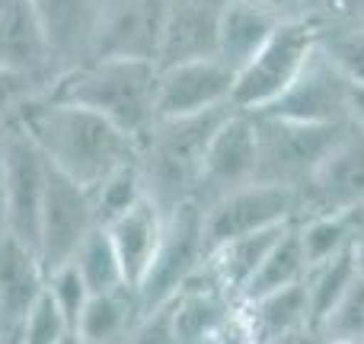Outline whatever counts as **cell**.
<instances>
[{
	"label": "cell",
	"mask_w": 364,
	"mask_h": 344,
	"mask_svg": "<svg viewBox=\"0 0 364 344\" xmlns=\"http://www.w3.org/2000/svg\"><path fill=\"white\" fill-rule=\"evenodd\" d=\"M157 61L112 55L93 57L83 67L61 74L45 93L93 109L141 144L147 131L157 125Z\"/></svg>",
	"instance_id": "cell-2"
},
{
	"label": "cell",
	"mask_w": 364,
	"mask_h": 344,
	"mask_svg": "<svg viewBox=\"0 0 364 344\" xmlns=\"http://www.w3.org/2000/svg\"><path fill=\"white\" fill-rule=\"evenodd\" d=\"M45 277L38 252L6 233L0 239V344H23L26 316L45 290Z\"/></svg>",
	"instance_id": "cell-15"
},
{
	"label": "cell",
	"mask_w": 364,
	"mask_h": 344,
	"mask_svg": "<svg viewBox=\"0 0 364 344\" xmlns=\"http://www.w3.org/2000/svg\"><path fill=\"white\" fill-rule=\"evenodd\" d=\"M205 207L198 201H186L166 213V230L157 245V255H154L147 274L141 277V284L134 287L141 316L176 300L179 290L205 268Z\"/></svg>",
	"instance_id": "cell-6"
},
{
	"label": "cell",
	"mask_w": 364,
	"mask_h": 344,
	"mask_svg": "<svg viewBox=\"0 0 364 344\" xmlns=\"http://www.w3.org/2000/svg\"><path fill=\"white\" fill-rule=\"evenodd\" d=\"M348 118L364 128V83H352L348 89Z\"/></svg>",
	"instance_id": "cell-36"
},
{
	"label": "cell",
	"mask_w": 364,
	"mask_h": 344,
	"mask_svg": "<svg viewBox=\"0 0 364 344\" xmlns=\"http://www.w3.org/2000/svg\"><path fill=\"white\" fill-rule=\"evenodd\" d=\"M316 341L364 344V277L358 274L348 294L333 306V313L316 326Z\"/></svg>",
	"instance_id": "cell-30"
},
{
	"label": "cell",
	"mask_w": 364,
	"mask_h": 344,
	"mask_svg": "<svg viewBox=\"0 0 364 344\" xmlns=\"http://www.w3.org/2000/svg\"><path fill=\"white\" fill-rule=\"evenodd\" d=\"M42 89L45 87L38 80H32V77L16 74V70H10V67H0V134L16 121L19 106H23L29 96L42 93Z\"/></svg>",
	"instance_id": "cell-34"
},
{
	"label": "cell",
	"mask_w": 364,
	"mask_h": 344,
	"mask_svg": "<svg viewBox=\"0 0 364 344\" xmlns=\"http://www.w3.org/2000/svg\"><path fill=\"white\" fill-rule=\"evenodd\" d=\"M70 262L77 265V271L83 274V281H87V287L93 290V294L115 290V287H122V284H128L125 271H122V262H119V252H115V243L106 226H96L80 243V249L74 252Z\"/></svg>",
	"instance_id": "cell-29"
},
{
	"label": "cell",
	"mask_w": 364,
	"mask_h": 344,
	"mask_svg": "<svg viewBox=\"0 0 364 344\" xmlns=\"http://www.w3.org/2000/svg\"><path fill=\"white\" fill-rule=\"evenodd\" d=\"M96 226L100 223H96L90 188L51 166L42 201V220H38V258L45 271L68 265Z\"/></svg>",
	"instance_id": "cell-9"
},
{
	"label": "cell",
	"mask_w": 364,
	"mask_h": 344,
	"mask_svg": "<svg viewBox=\"0 0 364 344\" xmlns=\"http://www.w3.org/2000/svg\"><path fill=\"white\" fill-rule=\"evenodd\" d=\"M297 226H301V239H304L310 265H316L323 258L355 245V239H358L364 226V204L304 213V217H297Z\"/></svg>",
	"instance_id": "cell-25"
},
{
	"label": "cell",
	"mask_w": 364,
	"mask_h": 344,
	"mask_svg": "<svg viewBox=\"0 0 364 344\" xmlns=\"http://www.w3.org/2000/svg\"><path fill=\"white\" fill-rule=\"evenodd\" d=\"M282 19H284V13L262 4V0H227L224 19H220L218 57L240 74L246 67V61L282 26Z\"/></svg>",
	"instance_id": "cell-22"
},
{
	"label": "cell",
	"mask_w": 364,
	"mask_h": 344,
	"mask_svg": "<svg viewBox=\"0 0 364 344\" xmlns=\"http://www.w3.org/2000/svg\"><path fill=\"white\" fill-rule=\"evenodd\" d=\"M358 204H364V128L352 121L346 138L326 153L304 188V213Z\"/></svg>",
	"instance_id": "cell-17"
},
{
	"label": "cell",
	"mask_w": 364,
	"mask_h": 344,
	"mask_svg": "<svg viewBox=\"0 0 364 344\" xmlns=\"http://www.w3.org/2000/svg\"><path fill=\"white\" fill-rule=\"evenodd\" d=\"M224 10L227 0H166L164 42L157 55L160 67L192 57H218Z\"/></svg>",
	"instance_id": "cell-19"
},
{
	"label": "cell",
	"mask_w": 364,
	"mask_h": 344,
	"mask_svg": "<svg viewBox=\"0 0 364 344\" xmlns=\"http://www.w3.org/2000/svg\"><path fill=\"white\" fill-rule=\"evenodd\" d=\"M0 153H4L6 172V207H10V233L38 252V220H42V201L48 188L51 163L38 144L13 121L0 134Z\"/></svg>",
	"instance_id": "cell-8"
},
{
	"label": "cell",
	"mask_w": 364,
	"mask_h": 344,
	"mask_svg": "<svg viewBox=\"0 0 364 344\" xmlns=\"http://www.w3.org/2000/svg\"><path fill=\"white\" fill-rule=\"evenodd\" d=\"M240 319H243V338L256 344L301 341L314 338V319H310L307 284L297 281L291 287L272 290V294L240 300Z\"/></svg>",
	"instance_id": "cell-18"
},
{
	"label": "cell",
	"mask_w": 364,
	"mask_h": 344,
	"mask_svg": "<svg viewBox=\"0 0 364 344\" xmlns=\"http://www.w3.org/2000/svg\"><path fill=\"white\" fill-rule=\"evenodd\" d=\"M358 277V265H355V245L346 252H336V255L323 258V262L310 265L307 277V300H310V319H314V332L329 313L333 306L348 294V287Z\"/></svg>",
	"instance_id": "cell-27"
},
{
	"label": "cell",
	"mask_w": 364,
	"mask_h": 344,
	"mask_svg": "<svg viewBox=\"0 0 364 344\" xmlns=\"http://www.w3.org/2000/svg\"><path fill=\"white\" fill-rule=\"evenodd\" d=\"M166 207L160 201H154L151 194L138 201L128 213H122L115 223H109V236L115 243V252H119L122 271H125V281L132 287H138L141 277L147 274L154 255H157V245L164 239L166 230Z\"/></svg>",
	"instance_id": "cell-21"
},
{
	"label": "cell",
	"mask_w": 364,
	"mask_h": 344,
	"mask_svg": "<svg viewBox=\"0 0 364 344\" xmlns=\"http://www.w3.org/2000/svg\"><path fill=\"white\" fill-rule=\"evenodd\" d=\"M282 226H265V230H256V233H243L237 239H227V243L214 245L205 258V268L211 271V277L233 296V300H243L246 287L252 284L256 271L262 268L265 255L272 252L275 239L282 236Z\"/></svg>",
	"instance_id": "cell-23"
},
{
	"label": "cell",
	"mask_w": 364,
	"mask_h": 344,
	"mask_svg": "<svg viewBox=\"0 0 364 344\" xmlns=\"http://www.w3.org/2000/svg\"><path fill=\"white\" fill-rule=\"evenodd\" d=\"M233 109H237L233 102H224L198 115L157 118V125L138 144V166L144 172L147 194L160 201L166 211L195 201L201 163L211 147V138Z\"/></svg>",
	"instance_id": "cell-3"
},
{
	"label": "cell",
	"mask_w": 364,
	"mask_h": 344,
	"mask_svg": "<svg viewBox=\"0 0 364 344\" xmlns=\"http://www.w3.org/2000/svg\"><path fill=\"white\" fill-rule=\"evenodd\" d=\"M323 38V26L310 16H284L269 42L237 74L230 102L243 112H259L284 93L304 70Z\"/></svg>",
	"instance_id": "cell-4"
},
{
	"label": "cell",
	"mask_w": 364,
	"mask_h": 344,
	"mask_svg": "<svg viewBox=\"0 0 364 344\" xmlns=\"http://www.w3.org/2000/svg\"><path fill=\"white\" fill-rule=\"evenodd\" d=\"M348 89H352V80L323 51V45H316V51L294 77V83L259 112L275 115V118L307 121V125L352 121L348 118Z\"/></svg>",
	"instance_id": "cell-10"
},
{
	"label": "cell",
	"mask_w": 364,
	"mask_h": 344,
	"mask_svg": "<svg viewBox=\"0 0 364 344\" xmlns=\"http://www.w3.org/2000/svg\"><path fill=\"white\" fill-rule=\"evenodd\" d=\"M237 70L220 57H192L170 67H160L157 83V118L198 115L230 102Z\"/></svg>",
	"instance_id": "cell-12"
},
{
	"label": "cell",
	"mask_w": 364,
	"mask_h": 344,
	"mask_svg": "<svg viewBox=\"0 0 364 344\" xmlns=\"http://www.w3.org/2000/svg\"><path fill=\"white\" fill-rule=\"evenodd\" d=\"M301 213L304 194L297 188L252 179L205 207V245L211 252L214 245L227 243V239L265 230V226L291 223Z\"/></svg>",
	"instance_id": "cell-7"
},
{
	"label": "cell",
	"mask_w": 364,
	"mask_h": 344,
	"mask_svg": "<svg viewBox=\"0 0 364 344\" xmlns=\"http://www.w3.org/2000/svg\"><path fill=\"white\" fill-rule=\"evenodd\" d=\"M297 13L326 26H364V0H297Z\"/></svg>",
	"instance_id": "cell-35"
},
{
	"label": "cell",
	"mask_w": 364,
	"mask_h": 344,
	"mask_svg": "<svg viewBox=\"0 0 364 344\" xmlns=\"http://www.w3.org/2000/svg\"><path fill=\"white\" fill-rule=\"evenodd\" d=\"M16 121L55 170L87 188L138 157V140L132 134H125L93 109L58 99L45 89L19 106Z\"/></svg>",
	"instance_id": "cell-1"
},
{
	"label": "cell",
	"mask_w": 364,
	"mask_h": 344,
	"mask_svg": "<svg viewBox=\"0 0 364 344\" xmlns=\"http://www.w3.org/2000/svg\"><path fill=\"white\" fill-rule=\"evenodd\" d=\"M141 319L138 290L122 284L115 290L93 294L77 326V344H122L134 338Z\"/></svg>",
	"instance_id": "cell-24"
},
{
	"label": "cell",
	"mask_w": 364,
	"mask_h": 344,
	"mask_svg": "<svg viewBox=\"0 0 364 344\" xmlns=\"http://www.w3.org/2000/svg\"><path fill=\"white\" fill-rule=\"evenodd\" d=\"M259 172V131L252 112L233 109L211 138V147L205 153L198 175V188H195V201L201 207L214 204L224 198L227 192L252 182Z\"/></svg>",
	"instance_id": "cell-11"
},
{
	"label": "cell",
	"mask_w": 364,
	"mask_h": 344,
	"mask_svg": "<svg viewBox=\"0 0 364 344\" xmlns=\"http://www.w3.org/2000/svg\"><path fill=\"white\" fill-rule=\"evenodd\" d=\"M0 67L32 77L48 89L51 57L32 0H13L10 6H0Z\"/></svg>",
	"instance_id": "cell-20"
},
{
	"label": "cell",
	"mask_w": 364,
	"mask_h": 344,
	"mask_svg": "<svg viewBox=\"0 0 364 344\" xmlns=\"http://www.w3.org/2000/svg\"><path fill=\"white\" fill-rule=\"evenodd\" d=\"M355 265H358V274L364 277V226H361L358 239H355Z\"/></svg>",
	"instance_id": "cell-38"
},
{
	"label": "cell",
	"mask_w": 364,
	"mask_h": 344,
	"mask_svg": "<svg viewBox=\"0 0 364 344\" xmlns=\"http://www.w3.org/2000/svg\"><path fill=\"white\" fill-rule=\"evenodd\" d=\"M166 0H102L93 57H151L157 61L164 42Z\"/></svg>",
	"instance_id": "cell-14"
},
{
	"label": "cell",
	"mask_w": 364,
	"mask_h": 344,
	"mask_svg": "<svg viewBox=\"0 0 364 344\" xmlns=\"http://www.w3.org/2000/svg\"><path fill=\"white\" fill-rule=\"evenodd\" d=\"M320 45L348 80L364 83V26H326Z\"/></svg>",
	"instance_id": "cell-32"
},
{
	"label": "cell",
	"mask_w": 364,
	"mask_h": 344,
	"mask_svg": "<svg viewBox=\"0 0 364 344\" xmlns=\"http://www.w3.org/2000/svg\"><path fill=\"white\" fill-rule=\"evenodd\" d=\"M93 194V211H96V223L100 226H109L128 213L141 198L147 194V185H144V172L138 166V157L122 163L119 170H112L102 182H96L90 188Z\"/></svg>",
	"instance_id": "cell-28"
},
{
	"label": "cell",
	"mask_w": 364,
	"mask_h": 344,
	"mask_svg": "<svg viewBox=\"0 0 364 344\" xmlns=\"http://www.w3.org/2000/svg\"><path fill=\"white\" fill-rule=\"evenodd\" d=\"M74 341V328H70L64 309L58 306V300L51 296L48 284L38 294V300L32 303L29 316L23 326V344H70Z\"/></svg>",
	"instance_id": "cell-31"
},
{
	"label": "cell",
	"mask_w": 364,
	"mask_h": 344,
	"mask_svg": "<svg viewBox=\"0 0 364 344\" xmlns=\"http://www.w3.org/2000/svg\"><path fill=\"white\" fill-rule=\"evenodd\" d=\"M45 284H48L51 296L58 300V306L64 309V316H68L70 328H74V341H77V326H80V316H83V309H87V303H90V296H93V290L87 287V281H83V274L77 271L74 262L51 268L48 277H45Z\"/></svg>",
	"instance_id": "cell-33"
},
{
	"label": "cell",
	"mask_w": 364,
	"mask_h": 344,
	"mask_svg": "<svg viewBox=\"0 0 364 344\" xmlns=\"http://www.w3.org/2000/svg\"><path fill=\"white\" fill-rule=\"evenodd\" d=\"M10 233V207H6V172H4V153H0V239Z\"/></svg>",
	"instance_id": "cell-37"
},
{
	"label": "cell",
	"mask_w": 364,
	"mask_h": 344,
	"mask_svg": "<svg viewBox=\"0 0 364 344\" xmlns=\"http://www.w3.org/2000/svg\"><path fill=\"white\" fill-rule=\"evenodd\" d=\"M51 57V83L93 61L102 0H32ZM48 83V87H51Z\"/></svg>",
	"instance_id": "cell-13"
},
{
	"label": "cell",
	"mask_w": 364,
	"mask_h": 344,
	"mask_svg": "<svg viewBox=\"0 0 364 344\" xmlns=\"http://www.w3.org/2000/svg\"><path fill=\"white\" fill-rule=\"evenodd\" d=\"M307 271H310V258H307V249H304L301 226H297V220H291V223L282 230V236L275 239L272 252L265 255L262 268L256 271L252 284L246 287L243 300H252V296H262V294H272V290L291 287V284L304 281Z\"/></svg>",
	"instance_id": "cell-26"
},
{
	"label": "cell",
	"mask_w": 364,
	"mask_h": 344,
	"mask_svg": "<svg viewBox=\"0 0 364 344\" xmlns=\"http://www.w3.org/2000/svg\"><path fill=\"white\" fill-rule=\"evenodd\" d=\"M259 131V172L256 179L291 185L304 194L314 179L316 166L326 153L346 138L352 121H329V125H307V121L275 118L265 112H252Z\"/></svg>",
	"instance_id": "cell-5"
},
{
	"label": "cell",
	"mask_w": 364,
	"mask_h": 344,
	"mask_svg": "<svg viewBox=\"0 0 364 344\" xmlns=\"http://www.w3.org/2000/svg\"><path fill=\"white\" fill-rule=\"evenodd\" d=\"M240 309L224 287L211 277V271L201 268L192 281L176 294L170 303L173 319V344H205V341H227L230 322Z\"/></svg>",
	"instance_id": "cell-16"
}]
</instances>
